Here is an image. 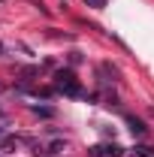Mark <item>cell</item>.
<instances>
[{
	"instance_id": "1",
	"label": "cell",
	"mask_w": 154,
	"mask_h": 157,
	"mask_svg": "<svg viewBox=\"0 0 154 157\" xmlns=\"http://www.w3.org/2000/svg\"><path fill=\"white\" fill-rule=\"evenodd\" d=\"M55 88H58V91H64L67 97H79V94H82L79 78L73 76V70H58V73H55Z\"/></svg>"
},
{
	"instance_id": "2",
	"label": "cell",
	"mask_w": 154,
	"mask_h": 157,
	"mask_svg": "<svg viewBox=\"0 0 154 157\" xmlns=\"http://www.w3.org/2000/svg\"><path fill=\"white\" fill-rule=\"evenodd\" d=\"M124 121H127V127H130V133H133V136H145V133H148V127H145V121H142V118L124 115Z\"/></svg>"
},
{
	"instance_id": "7",
	"label": "cell",
	"mask_w": 154,
	"mask_h": 157,
	"mask_svg": "<svg viewBox=\"0 0 154 157\" xmlns=\"http://www.w3.org/2000/svg\"><path fill=\"white\" fill-rule=\"evenodd\" d=\"M82 3H85V6H91V9H103L109 0H82Z\"/></svg>"
},
{
	"instance_id": "4",
	"label": "cell",
	"mask_w": 154,
	"mask_h": 157,
	"mask_svg": "<svg viewBox=\"0 0 154 157\" xmlns=\"http://www.w3.org/2000/svg\"><path fill=\"white\" fill-rule=\"evenodd\" d=\"M33 115H39V118H52V115H55V109H48V106H33Z\"/></svg>"
},
{
	"instance_id": "5",
	"label": "cell",
	"mask_w": 154,
	"mask_h": 157,
	"mask_svg": "<svg viewBox=\"0 0 154 157\" xmlns=\"http://www.w3.org/2000/svg\"><path fill=\"white\" fill-rule=\"evenodd\" d=\"M100 151H106V157H121V154H124L121 145H109V148H100Z\"/></svg>"
},
{
	"instance_id": "3",
	"label": "cell",
	"mask_w": 154,
	"mask_h": 157,
	"mask_svg": "<svg viewBox=\"0 0 154 157\" xmlns=\"http://www.w3.org/2000/svg\"><path fill=\"white\" fill-rule=\"evenodd\" d=\"M64 148H67V142H64V139H55V142H48V145H45V151H48V154H58V151H64Z\"/></svg>"
},
{
	"instance_id": "6",
	"label": "cell",
	"mask_w": 154,
	"mask_h": 157,
	"mask_svg": "<svg viewBox=\"0 0 154 157\" xmlns=\"http://www.w3.org/2000/svg\"><path fill=\"white\" fill-rule=\"evenodd\" d=\"M136 157H154L151 145H136Z\"/></svg>"
}]
</instances>
